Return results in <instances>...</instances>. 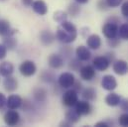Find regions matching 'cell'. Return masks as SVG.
I'll return each instance as SVG.
<instances>
[{
	"label": "cell",
	"instance_id": "cell-1",
	"mask_svg": "<svg viewBox=\"0 0 128 127\" xmlns=\"http://www.w3.org/2000/svg\"><path fill=\"white\" fill-rule=\"evenodd\" d=\"M56 37L60 42H62L64 44L72 43L78 37L76 27L72 22H68L66 20L64 22H62L60 24V26L58 27Z\"/></svg>",
	"mask_w": 128,
	"mask_h": 127
},
{
	"label": "cell",
	"instance_id": "cell-2",
	"mask_svg": "<svg viewBox=\"0 0 128 127\" xmlns=\"http://www.w3.org/2000/svg\"><path fill=\"white\" fill-rule=\"evenodd\" d=\"M19 72L23 76L26 78H30L34 76L37 72V66L33 61L30 60H26L24 62H22L21 64L19 66Z\"/></svg>",
	"mask_w": 128,
	"mask_h": 127
},
{
	"label": "cell",
	"instance_id": "cell-3",
	"mask_svg": "<svg viewBox=\"0 0 128 127\" xmlns=\"http://www.w3.org/2000/svg\"><path fill=\"white\" fill-rule=\"evenodd\" d=\"M74 82H76L74 76L72 72H63L58 78V84L63 88H72Z\"/></svg>",
	"mask_w": 128,
	"mask_h": 127
},
{
	"label": "cell",
	"instance_id": "cell-4",
	"mask_svg": "<svg viewBox=\"0 0 128 127\" xmlns=\"http://www.w3.org/2000/svg\"><path fill=\"white\" fill-rule=\"evenodd\" d=\"M78 101V94L74 88L66 90L63 94V103L68 107L74 106Z\"/></svg>",
	"mask_w": 128,
	"mask_h": 127
},
{
	"label": "cell",
	"instance_id": "cell-5",
	"mask_svg": "<svg viewBox=\"0 0 128 127\" xmlns=\"http://www.w3.org/2000/svg\"><path fill=\"white\" fill-rule=\"evenodd\" d=\"M4 122L8 126H16L20 121V114L16 109H10L4 114Z\"/></svg>",
	"mask_w": 128,
	"mask_h": 127
},
{
	"label": "cell",
	"instance_id": "cell-6",
	"mask_svg": "<svg viewBox=\"0 0 128 127\" xmlns=\"http://www.w3.org/2000/svg\"><path fill=\"white\" fill-rule=\"evenodd\" d=\"M102 33L107 39L116 38L118 35V26L116 23L113 22H107L102 27Z\"/></svg>",
	"mask_w": 128,
	"mask_h": 127
},
{
	"label": "cell",
	"instance_id": "cell-7",
	"mask_svg": "<svg viewBox=\"0 0 128 127\" xmlns=\"http://www.w3.org/2000/svg\"><path fill=\"white\" fill-rule=\"evenodd\" d=\"M80 74L84 80L90 82L96 76V68L94 66H90V64L84 66L80 70Z\"/></svg>",
	"mask_w": 128,
	"mask_h": 127
},
{
	"label": "cell",
	"instance_id": "cell-8",
	"mask_svg": "<svg viewBox=\"0 0 128 127\" xmlns=\"http://www.w3.org/2000/svg\"><path fill=\"white\" fill-rule=\"evenodd\" d=\"M101 86L108 92H112L117 88V82L111 74H106L101 80Z\"/></svg>",
	"mask_w": 128,
	"mask_h": 127
},
{
	"label": "cell",
	"instance_id": "cell-9",
	"mask_svg": "<svg viewBox=\"0 0 128 127\" xmlns=\"http://www.w3.org/2000/svg\"><path fill=\"white\" fill-rule=\"evenodd\" d=\"M109 60L107 59L106 56H99V57H96L92 61V66H94L96 70L99 72H103L106 70L109 66Z\"/></svg>",
	"mask_w": 128,
	"mask_h": 127
},
{
	"label": "cell",
	"instance_id": "cell-10",
	"mask_svg": "<svg viewBox=\"0 0 128 127\" xmlns=\"http://www.w3.org/2000/svg\"><path fill=\"white\" fill-rule=\"evenodd\" d=\"M74 109L80 115H88L92 112V105L88 100H80L76 103Z\"/></svg>",
	"mask_w": 128,
	"mask_h": 127
},
{
	"label": "cell",
	"instance_id": "cell-11",
	"mask_svg": "<svg viewBox=\"0 0 128 127\" xmlns=\"http://www.w3.org/2000/svg\"><path fill=\"white\" fill-rule=\"evenodd\" d=\"M23 99L20 95L11 94L6 99V106L9 109H18L22 106Z\"/></svg>",
	"mask_w": 128,
	"mask_h": 127
},
{
	"label": "cell",
	"instance_id": "cell-12",
	"mask_svg": "<svg viewBox=\"0 0 128 127\" xmlns=\"http://www.w3.org/2000/svg\"><path fill=\"white\" fill-rule=\"evenodd\" d=\"M48 64L50 66V68H52L54 70H59V68H63V66H64V59L61 55L52 54L48 58Z\"/></svg>",
	"mask_w": 128,
	"mask_h": 127
},
{
	"label": "cell",
	"instance_id": "cell-13",
	"mask_svg": "<svg viewBox=\"0 0 128 127\" xmlns=\"http://www.w3.org/2000/svg\"><path fill=\"white\" fill-rule=\"evenodd\" d=\"M76 58L78 60H80L82 62H86L92 58V53L90 51V48L86 47V46H82V45L78 46L76 48Z\"/></svg>",
	"mask_w": 128,
	"mask_h": 127
},
{
	"label": "cell",
	"instance_id": "cell-14",
	"mask_svg": "<svg viewBox=\"0 0 128 127\" xmlns=\"http://www.w3.org/2000/svg\"><path fill=\"white\" fill-rule=\"evenodd\" d=\"M113 72L118 76H124L128 72V64L123 60H117L112 66Z\"/></svg>",
	"mask_w": 128,
	"mask_h": 127
},
{
	"label": "cell",
	"instance_id": "cell-15",
	"mask_svg": "<svg viewBox=\"0 0 128 127\" xmlns=\"http://www.w3.org/2000/svg\"><path fill=\"white\" fill-rule=\"evenodd\" d=\"M32 9L35 13H37L40 16H44L48 13V6L45 1L43 0H36L32 3Z\"/></svg>",
	"mask_w": 128,
	"mask_h": 127
},
{
	"label": "cell",
	"instance_id": "cell-16",
	"mask_svg": "<svg viewBox=\"0 0 128 127\" xmlns=\"http://www.w3.org/2000/svg\"><path fill=\"white\" fill-rule=\"evenodd\" d=\"M3 88L6 92H13L17 90L18 88V82L17 80L12 76H5V80L3 82Z\"/></svg>",
	"mask_w": 128,
	"mask_h": 127
},
{
	"label": "cell",
	"instance_id": "cell-17",
	"mask_svg": "<svg viewBox=\"0 0 128 127\" xmlns=\"http://www.w3.org/2000/svg\"><path fill=\"white\" fill-rule=\"evenodd\" d=\"M16 33V30L12 29L10 23L5 19H0V36L2 37H9L13 36Z\"/></svg>",
	"mask_w": 128,
	"mask_h": 127
},
{
	"label": "cell",
	"instance_id": "cell-18",
	"mask_svg": "<svg viewBox=\"0 0 128 127\" xmlns=\"http://www.w3.org/2000/svg\"><path fill=\"white\" fill-rule=\"evenodd\" d=\"M86 45L92 50H97L101 46V39H100V37L98 35L92 34V35H90V36L88 37Z\"/></svg>",
	"mask_w": 128,
	"mask_h": 127
},
{
	"label": "cell",
	"instance_id": "cell-19",
	"mask_svg": "<svg viewBox=\"0 0 128 127\" xmlns=\"http://www.w3.org/2000/svg\"><path fill=\"white\" fill-rule=\"evenodd\" d=\"M55 39H56V36L54 35V33H52L49 30H44V31L41 32V34H40V41L45 46L51 45L55 41Z\"/></svg>",
	"mask_w": 128,
	"mask_h": 127
},
{
	"label": "cell",
	"instance_id": "cell-20",
	"mask_svg": "<svg viewBox=\"0 0 128 127\" xmlns=\"http://www.w3.org/2000/svg\"><path fill=\"white\" fill-rule=\"evenodd\" d=\"M14 72V66L10 62H2L0 63V76H9Z\"/></svg>",
	"mask_w": 128,
	"mask_h": 127
},
{
	"label": "cell",
	"instance_id": "cell-21",
	"mask_svg": "<svg viewBox=\"0 0 128 127\" xmlns=\"http://www.w3.org/2000/svg\"><path fill=\"white\" fill-rule=\"evenodd\" d=\"M121 101V97L115 92H110L105 96V103L108 106H117Z\"/></svg>",
	"mask_w": 128,
	"mask_h": 127
},
{
	"label": "cell",
	"instance_id": "cell-22",
	"mask_svg": "<svg viewBox=\"0 0 128 127\" xmlns=\"http://www.w3.org/2000/svg\"><path fill=\"white\" fill-rule=\"evenodd\" d=\"M47 90L45 88H37L33 90V96L34 98L37 100V101H40V102H43L47 99Z\"/></svg>",
	"mask_w": 128,
	"mask_h": 127
},
{
	"label": "cell",
	"instance_id": "cell-23",
	"mask_svg": "<svg viewBox=\"0 0 128 127\" xmlns=\"http://www.w3.org/2000/svg\"><path fill=\"white\" fill-rule=\"evenodd\" d=\"M80 118V115L76 111V109H74V110L70 109L66 112V120L68 122H70V124H74V123L78 122Z\"/></svg>",
	"mask_w": 128,
	"mask_h": 127
},
{
	"label": "cell",
	"instance_id": "cell-24",
	"mask_svg": "<svg viewBox=\"0 0 128 127\" xmlns=\"http://www.w3.org/2000/svg\"><path fill=\"white\" fill-rule=\"evenodd\" d=\"M82 98L84 100L92 101L96 97V92L92 88H86L82 92Z\"/></svg>",
	"mask_w": 128,
	"mask_h": 127
},
{
	"label": "cell",
	"instance_id": "cell-25",
	"mask_svg": "<svg viewBox=\"0 0 128 127\" xmlns=\"http://www.w3.org/2000/svg\"><path fill=\"white\" fill-rule=\"evenodd\" d=\"M3 44L5 45V47L7 48V50H14L15 47H16V45H17V41H16V39L13 38V36L4 37Z\"/></svg>",
	"mask_w": 128,
	"mask_h": 127
},
{
	"label": "cell",
	"instance_id": "cell-26",
	"mask_svg": "<svg viewBox=\"0 0 128 127\" xmlns=\"http://www.w3.org/2000/svg\"><path fill=\"white\" fill-rule=\"evenodd\" d=\"M118 36L121 39L128 41V23H124L118 27Z\"/></svg>",
	"mask_w": 128,
	"mask_h": 127
},
{
	"label": "cell",
	"instance_id": "cell-27",
	"mask_svg": "<svg viewBox=\"0 0 128 127\" xmlns=\"http://www.w3.org/2000/svg\"><path fill=\"white\" fill-rule=\"evenodd\" d=\"M66 13H64V11H61V10H59V11H56L55 13H54V20L56 21V22H58V23H62V22H64L66 20Z\"/></svg>",
	"mask_w": 128,
	"mask_h": 127
},
{
	"label": "cell",
	"instance_id": "cell-28",
	"mask_svg": "<svg viewBox=\"0 0 128 127\" xmlns=\"http://www.w3.org/2000/svg\"><path fill=\"white\" fill-rule=\"evenodd\" d=\"M78 12H80V7L78 6L76 2L70 5V7H68V13L70 14V16H76Z\"/></svg>",
	"mask_w": 128,
	"mask_h": 127
},
{
	"label": "cell",
	"instance_id": "cell-29",
	"mask_svg": "<svg viewBox=\"0 0 128 127\" xmlns=\"http://www.w3.org/2000/svg\"><path fill=\"white\" fill-rule=\"evenodd\" d=\"M118 122L121 126H128V112L123 113L119 116L118 118Z\"/></svg>",
	"mask_w": 128,
	"mask_h": 127
},
{
	"label": "cell",
	"instance_id": "cell-30",
	"mask_svg": "<svg viewBox=\"0 0 128 127\" xmlns=\"http://www.w3.org/2000/svg\"><path fill=\"white\" fill-rule=\"evenodd\" d=\"M105 1H106L107 6L108 7H111V8L118 7L122 3V0H105Z\"/></svg>",
	"mask_w": 128,
	"mask_h": 127
},
{
	"label": "cell",
	"instance_id": "cell-31",
	"mask_svg": "<svg viewBox=\"0 0 128 127\" xmlns=\"http://www.w3.org/2000/svg\"><path fill=\"white\" fill-rule=\"evenodd\" d=\"M6 56H7V48L2 43V44H0V61L4 60L6 58Z\"/></svg>",
	"mask_w": 128,
	"mask_h": 127
},
{
	"label": "cell",
	"instance_id": "cell-32",
	"mask_svg": "<svg viewBox=\"0 0 128 127\" xmlns=\"http://www.w3.org/2000/svg\"><path fill=\"white\" fill-rule=\"evenodd\" d=\"M121 13L124 17H127L128 18V1L124 2L121 6Z\"/></svg>",
	"mask_w": 128,
	"mask_h": 127
},
{
	"label": "cell",
	"instance_id": "cell-33",
	"mask_svg": "<svg viewBox=\"0 0 128 127\" xmlns=\"http://www.w3.org/2000/svg\"><path fill=\"white\" fill-rule=\"evenodd\" d=\"M119 105H120V107H121L122 110L128 112V98H124L123 100H121L120 103H119Z\"/></svg>",
	"mask_w": 128,
	"mask_h": 127
},
{
	"label": "cell",
	"instance_id": "cell-34",
	"mask_svg": "<svg viewBox=\"0 0 128 127\" xmlns=\"http://www.w3.org/2000/svg\"><path fill=\"white\" fill-rule=\"evenodd\" d=\"M119 44V41L116 39V38H112V39H108V45L112 48H115L117 47V45Z\"/></svg>",
	"mask_w": 128,
	"mask_h": 127
},
{
	"label": "cell",
	"instance_id": "cell-35",
	"mask_svg": "<svg viewBox=\"0 0 128 127\" xmlns=\"http://www.w3.org/2000/svg\"><path fill=\"white\" fill-rule=\"evenodd\" d=\"M6 97L2 92H0V109H2L6 105Z\"/></svg>",
	"mask_w": 128,
	"mask_h": 127
},
{
	"label": "cell",
	"instance_id": "cell-36",
	"mask_svg": "<svg viewBox=\"0 0 128 127\" xmlns=\"http://www.w3.org/2000/svg\"><path fill=\"white\" fill-rule=\"evenodd\" d=\"M96 127H108L110 126V124L106 121H100V122H97L96 124Z\"/></svg>",
	"mask_w": 128,
	"mask_h": 127
},
{
	"label": "cell",
	"instance_id": "cell-37",
	"mask_svg": "<svg viewBox=\"0 0 128 127\" xmlns=\"http://www.w3.org/2000/svg\"><path fill=\"white\" fill-rule=\"evenodd\" d=\"M22 2H23V4L25 6H31L33 3L32 0H22Z\"/></svg>",
	"mask_w": 128,
	"mask_h": 127
},
{
	"label": "cell",
	"instance_id": "cell-38",
	"mask_svg": "<svg viewBox=\"0 0 128 127\" xmlns=\"http://www.w3.org/2000/svg\"><path fill=\"white\" fill-rule=\"evenodd\" d=\"M76 3H78V4H86V3H88V0H74Z\"/></svg>",
	"mask_w": 128,
	"mask_h": 127
},
{
	"label": "cell",
	"instance_id": "cell-39",
	"mask_svg": "<svg viewBox=\"0 0 128 127\" xmlns=\"http://www.w3.org/2000/svg\"><path fill=\"white\" fill-rule=\"evenodd\" d=\"M1 1H4V0H1Z\"/></svg>",
	"mask_w": 128,
	"mask_h": 127
}]
</instances>
